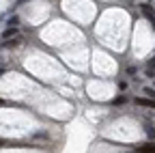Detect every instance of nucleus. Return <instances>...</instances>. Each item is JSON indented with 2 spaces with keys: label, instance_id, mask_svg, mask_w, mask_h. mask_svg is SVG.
Returning a JSON list of instances; mask_svg holds the SVG:
<instances>
[{
  "label": "nucleus",
  "instance_id": "nucleus-1",
  "mask_svg": "<svg viewBox=\"0 0 155 153\" xmlns=\"http://www.w3.org/2000/svg\"><path fill=\"white\" fill-rule=\"evenodd\" d=\"M140 11H142V15L147 17V20H151V26H153V30H155V11H153V7L147 5V2H142V5H140Z\"/></svg>",
  "mask_w": 155,
  "mask_h": 153
},
{
  "label": "nucleus",
  "instance_id": "nucleus-2",
  "mask_svg": "<svg viewBox=\"0 0 155 153\" xmlns=\"http://www.w3.org/2000/svg\"><path fill=\"white\" fill-rule=\"evenodd\" d=\"M134 104H136V106H147V108H155V99H151V97H136V99H134Z\"/></svg>",
  "mask_w": 155,
  "mask_h": 153
},
{
  "label": "nucleus",
  "instance_id": "nucleus-3",
  "mask_svg": "<svg viewBox=\"0 0 155 153\" xmlns=\"http://www.w3.org/2000/svg\"><path fill=\"white\" fill-rule=\"evenodd\" d=\"M136 153H155V140H151V142L138 147V149H136Z\"/></svg>",
  "mask_w": 155,
  "mask_h": 153
},
{
  "label": "nucleus",
  "instance_id": "nucleus-4",
  "mask_svg": "<svg viewBox=\"0 0 155 153\" xmlns=\"http://www.w3.org/2000/svg\"><path fill=\"white\" fill-rule=\"evenodd\" d=\"M15 35H17V28H15V26L5 28V32H2V39H11V37H15Z\"/></svg>",
  "mask_w": 155,
  "mask_h": 153
},
{
  "label": "nucleus",
  "instance_id": "nucleus-5",
  "mask_svg": "<svg viewBox=\"0 0 155 153\" xmlns=\"http://www.w3.org/2000/svg\"><path fill=\"white\" fill-rule=\"evenodd\" d=\"M144 131H147L149 140H155V127L153 125H144Z\"/></svg>",
  "mask_w": 155,
  "mask_h": 153
},
{
  "label": "nucleus",
  "instance_id": "nucleus-6",
  "mask_svg": "<svg viewBox=\"0 0 155 153\" xmlns=\"http://www.w3.org/2000/svg\"><path fill=\"white\" fill-rule=\"evenodd\" d=\"M142 93L147 95V97H151V99H155V88H151V86H144V88H142Z\"/></svg>",
  "mask_w": 155,
  "mask_h": 153
},
{
  "label": "nucleus",
  "instance_id": "nucleus-7",
  "mask_svg": "<svg viewBox=\"0 0 155 153\" xmlns=\"http://www.w3.org/2000/svg\"><path fill=\"white\" fill-rule=\"evenodd\" d=\"M19 41L22 39H5V45L7 48H15V45H19Z\"/></svg>",
  "mask_w": 155,
  "mask_h": 153
},
{
  "label": "nucleus",
  "instance_id": "nucleus-8",
  "mask_svg": "<svg viewBox=\"0 0 155 153\" xmlns=\"http://www.w3.org/2000/svg\"><path fill=\"white\" fill-rule=\"evenodd\" d=\"M144 75H147V78H155V69L147 67V69H144Z\"/></svg>",
  "mask_w": 155,
  "mask_h": 153
},
{
  "label": "nucleus",
  "instance_id": "nucleus-9",
  "mask_svg": "<svg viewBox=\"0 0 155 153\" xmlns=\"http://www.w3.org/2000/svg\"><path fill=\"white\" fill-rule=\"evenodd\" d=\"M125 101H127V97H123V95H121V97H116V99H114V104H116V106H121V104H125Z\"/></svg>",
  "mask_w": 155,
  "mask_h": 153
},
{
  "label": "nucleus",
  "instance_id": "nucleus-10",
  "mask_svg": "<svg viewBox=\"0 0 155 153\" xmlns=\"http://www.w3.org/2000/svg\"><path fill=\"white\" fill-rule=\"evenodd\" d=\"M19 24V20H17V15H13L11 20H9V26H17Z\"/></svg>",
  "mask_w": 155,
  "mask_h": 153
},
{
  "label": "nucleus",
  "instance_id": "nucleus-11",
  "mask_svg": "<svg viewBox=\"0 0 155 153\" xmlns=\"http://www.w3.org/2000/svg\"><path fill=\"white\" fill-rule=\"evenodd\" d=\"M147 67H151V69H155V56H153V58H149V65Z\"/></svg>",
  "mask_w": 155,
  "mask_h": 153
},
{
  "label": "nucleus",
  "instance_id": "nucleus-12",
  "mask_svg": "<svg viewBox=\"0 0 155 153\" xmlns=\"http://www.w3.org/2000/svg\"><path fill=\"white\" fill-rule=\"evenodd\" d=\"M127 73H129V75H134V73H136V67H134V65H131V67H127Z\"/></svg>",
  "mask_w": 155,
  "mask_h": 153
},
{
  "label": "nucleus",
  "instance_id": "nucleus-13",
  "mask_svg": "<svg viewBox=\"0 0 155 153\" xmlns=\"http://www.w3.org/2000/svg\"><path fill=\"white\" fill-rule=\"evenodd\" d=\"M24 2H28V0H17V5H24Z\"/></svg>",
  "mask_w": 155,
  "mask_h": 153
},
{
  "label": "nucleus",
  "instance_id": "nucleus-14",
  "mask_svg": "<svg viewBox=\"0 0 155 153\" xmlns=\"http://www.w3.org/2000/svg\"><path fill=\"white\" fill-rule=\"evenodd\" d=\"M2 145H5V142H2V140H0V147H2Z\"/></svg>",
  "mask_w": 155,
  "mask_h": 153
}]
</instances>
